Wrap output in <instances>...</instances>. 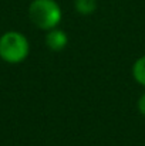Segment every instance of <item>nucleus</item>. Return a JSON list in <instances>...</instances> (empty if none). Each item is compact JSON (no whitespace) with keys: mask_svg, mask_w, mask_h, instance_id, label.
Here are the masks:
<instances>
[{"mask_svg":"<svg viewBox=\"0 0 145 146\" xmlns=\"http://www.w3.org/2000/svg\"><path fill=\"white\" fill-rule=\"evenodd\" d=\"M31 23L41 30H53L61 21V9L55 0H33L29 7Z\"/></svg>","mask_w":145,"mask_h":146,"instance_id":"obj_1","label":"nucleus"},{"mask_svg":"<svg viewBox=\"0 0 145 146\" xmlns=\"http://www.w3.org/2000/svg\"><path fill=\"white\" fill-rule=\"evenodd\" d=\"M30 46L27 38L17 31H7L0 37V58L10 64L21 62L27 58Z\"/></svg>","mask_w":145,"mask_h":146,"instance_id":"obj_2","label":"nucleus"},{"mask_svg":"<svg viewBox=\"0 0 145 146\" xmlns=\"http://www.w3.org/2000/svg\"><path fill=\"white\" fill-rule=\"evenodd\" d=\"M68 43V37L67 34L60 30V29H53V30H48L47 36H46V44L51 51H61V50L65 48Z\"/></svg>","mask_w":145,"mask_h":146,"instance_id":"obj_3","label":"nucleus"},{"mask_svg":"<svg viewBox=\"0 0 145 146\" xmlns=\"http://www.w3.org/2000/svg\"><path fill=\"white\" fill-rule=\"evenodd\" d=\"M132 77L140 85L145 87V55L140 57L134 62V65H132Z\"/></svg>","mask_w":145,"mask_h":146,"instance_id":"obj_4","label":"nucleus"},{"mask_svg":"<svg viewBox=\"0 0 145 146\" xmlns=\"http://www.w3.org/2000/svg\"><path fill=\"white\" fill-rule=\"evenodd\" d=\"M74 9L83 16L93 14L97 9V0H74Z\"/></svg>","mask_w":145,"mask_h":146,"instance_id":"obj_5","label":"nucleus"},{"mask_svg":"<svg viewBox=\"0 0 145 146\" xmlns=\"http://www.w3.org/2000/svg\"><path fill=\"white\" fill-rule=\"evenodd\" d=\"M138 111H140L141 115L145 116V92L140 97V99H138Z\"/></svg>","mask_w":145,"mask_h":146,"instance_id":"obj_6","label":"nucleus"}]
</instances>
